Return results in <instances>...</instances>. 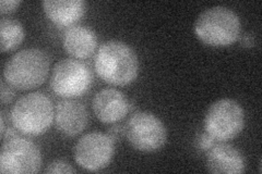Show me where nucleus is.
Here are the masks:
<instances>
[{
    "mask_svg": "<svg viewBox=\"0 0 262 174\" xmlns=\"http://www.w3.org/2000/svg\"><path fill=\"white\" fill-rule=\"evenodd\" d=\"M55 118V108L49 97L40 92L30 93L18 99L10 112L12 127L19 133L38 136L48 131Z\"/></svg>",
    "mask_w": 262,
    "mask_h": 174,
    "instance_id": "3",
    "label": "nucleus"
},
{
    "mask_svg": "<svg viewBox=\"0 0 262 174\" xmlns=\"http://www.w3.org/2000/svg\"><path fill=\"white\" fill-rule=\"evenodd\" d=\"M76 169L71 167V164L63 160H54L47 165L45 173H76Z\"/></svg>",
    "mask_w": 262,
    "mask_h": 174,
    "instance_id": "16",
    "label": "nucleus"
},
{
    "mask_svg": "<svg viewBox=\"0 0 262 174\" xmlns=\"http://www.w3.org/2000/svg\"><path fill=\"white\" fill-rule=\"evenodd\" d=\"M207 153V169L211 173L242 174L245 171L244 156L232 145L214 144Z\"/></svg>",
    "mask_w": 262,
    "mask_h": 174,
    "instance_id": "12",
    "label": "nucleus"
},
{
    "mask_svg": "<svg viewBox=\"0 0 262 174\" xmlns=\"http://www.w3.org/2000/svg\"><path fill=\"white\" fill-rule=\"evenodd\" d=\"M114 140L119 139L122 135L125 134V128H122L119 124H114L112 128H110L107 133Z\"/></svg>",
    "mask_w": 262,
    "mask_h": 174,
    "instance_id": "20",
    "label": "nucleus"
},
{
    "mask_svg": "<svg viewBox=\"0 0 262 174\" xmlns=\"http://www.w3.org/2000/svg\"><path fill=\"white\" fill-rule=\"evenodd\" d=\"M20 5V0H2V3H0V12H2V14L11 13L18 9Z\"/></svg>",
    "mask_w": 262,
    "mask_h": 174,
    "instance_id": "18",
    "label": "nucleus"
},
{
    "mask_svg": "<svg viewBox=\"0 0 262 174\" xmlns=\"http://www.w3.org/2000/svg\"><path fill=\"white\" fill-rule=\"evenodd\" d=\"M42 7L47 18L58 27L72 26L85 12V4L82 0H45Z\"/></svg>",
    "mask_w": 262,
    "mask_h": 174,
    "instance_id": "14",
    "label": "nucleus"
},
{
    "mask_svg": "<svg viewBox=\"0 0 262 174\" xmlns=\"http://www.w3.org/2000/svg\"><path fill=\"white\" fill-rule=\"evenodd\" d=\"M241 20L232 9L215 6L202 11L194 23V33L203 44L231 46L241 36Z\"/></svg>",
    "mask_w": 262,
    "mask_h": 174,
    "instance_id": "2",
    "label": "nucleus"
},
{
    "mask_svg": "<svg viewBox=\"0 0 262 174\" xmlns=\"http://www.w3.org/2000/svg\"><path fill=\"white\" fill-rule=\"evenodd\" d=\"M96 118L105 124H115L124 119L130 110L126 95L116 88H104L97 92L92 101Z\"/></svg>",
    "mask_w": 262,
    "mask_h": 174,
    "instance_id": "10",
    "label": "nucleus"
},
{
    "mask_svg": "<svg viewBox=\"0 0 262 174\" xmlns=\"http://www.w3.org/2000/svg\"><path fill=\"white\" fill-rule=\"evenodd\" d=\"M93 83L88 65L76 59L57 62L51 76V88L59 97L71 99L85 94Z\"/></svg>",
    "mask_w": 262,
    "mask_h": 174,
    "instance_id": "8",
    "label": "nucleus"
},
{
    "mask_svg": "<svg viewBox=\"0 0 262 174\" xmlns=\"http://www.w3.org/2000/svg\"><path fill=\"white\" fill-rule=\"evenodd\" d=\"M49 58L39 48H27L14 54L5 64L4 78L20 90L42 85L49 73Z\"/></svg>",
    "mask_w": 262,
    "mask_h": 174,
    "instance_id": "4",
    "label": "nucleus"
},
{
    "mask_svg": "<svg viewBox=\"0 0 262 174\" xmlns=\"http://www.w3.org/2000/svg\"><path fill=\"white\" fill-rule=\"evenodd\" d=\"M242 44H243V46H246V47H251V46H253L255 44V39H253V37L251 36V35H249V34H246V35H244L243 37H242Z\"/></svg>",
    "mask_w": 262,
    "mask_h": 174,
    "instance_id": "21",
    "label": "nucleus"
},
{
    "mask_svg": "<svg viewBox=\"0 0 262 174\" xmlns=\"http://www.w3.org/2000/svg\"><path fill=\"white\" fill-rule=\"evenodd\" d=\"M115 154V140L102 132L82 136L73 149L75 160L82 169L95 172L107 167Z\"/></svg>",
    "mask_w": 262,
    "mask_h": 174,
    "instance_id": "9",
    "label": "nucleus"
},
{
    "mask_svg": "<svg viewBox=\"0 0 262 174\" xmlns=\"http://www.w3.org/2000/svg\"><path fill=\"white\" fill-rule=\"evenodd\" d=\"M245 127V112L233 99L213 103L204 117V130L219 142H227L238 136Z\"/></svg>",
    "mask_w": 262,
    "mask_h": 174,
    "instance_id": "6",
    "label": "nucleus"
},
{
    "mask_svg": "<svg viewBox=\"0 0 262 174\" xmlns=\"http://www.w3.org/2000/svg\"><path fill=\"white\" fill-rule=\"evenodd\" d=\"M0 36H2L3 53L18 48L24 39V30L22 24L13 19L3 18L0 21Z\"/></svg>",
    "mask_w": 262,
    "mask_h": 174,
    "instance_id": "15",
    "label": "nucleus"
},
{
    "mask_svg": "<svg viewBox=\"0 0 262 174\" xmlns=\"http://www.w3.org/2000/svg\"><path fill=\"white\" fill-rule=\"evenodd\" d=\"M6 119H5V112H2V135L5 133L6 131Z\"/></svg>",
    "mask_w": 262,
    "mask_h": 174,
    "instance_id": "22",
    "label": "nucleus"
},
{
    "mask_svg": "<svg viewBox=\"0 0 262 174\" xmlns=\"http://www.w3.org/2000/svg\"><path fill=\"white\" fill-rule=\"evenodd\" d=\"M0 89H2V104L3 105H7L11 103V101L14 97V92L13 89L11 88V85L9 84H6V83L3 81L2 82V87H0Z\"/></svg>",
    "mask_w": 262,
    "mask_h": 174,
    "instance_id": "19",
    "label": "nucleus"
},
{
    "mask_svg": "<svg viewBox=\"0 0 262 174\" xmlns=\"http://www.w3.org/2000/svg\"><path fill=\"white\" fill-rule=\"evenodd\" d=\"M125 136L136 151L154 153L166 144L167 130L157 115L149 111H138L127 121Z\"/></svg>",
    "mask_w": 262,
    "mask_h": 174,
    "instance_id": "5",
    "label": "nucleus"
},
{
    "mask_svg": "<svg viewBox=\"0 0 262 174\" xmlns=\"http://www.w3.org/2000/svg\"><path fill=\"white\" fill-rule=\"evenodd\" d=\"M42 157L35 143L19 135L4 140L0 153V172L3 174L37 173Z\"/></svg>",
    "mask_w": 262,
    "mask_h": 174,
    "instance_id": "7",
    "label": "nucleus"
},
{
    "mask_svg": "<svg viewBox=\"0 0 262 174\" xmlns=\"http://www.w3.org/2000/svg\"><path fill=\"white\" fill-rule=\"evenodd\" d=\"M94 67L97 76L111 85L125 86L133 83L139 73V60L135 51L120 40H108L100 46Z\"/></svg>",
    "mask_w": 262,
    "mask_h": 174,
    "instance_id": "1",
    "label": "nucleus"
},
{
    "mask_svg": "<svg viewBox=\"0 0 262 174\" xmlns=\"http://www.w3.org/2000/svg\"><path fill=\"white\" fill-rule=\"evenodd\" d=\"M55 127L66 136H77L88 126L89 114L86 108L75 99H64L56 105Z\"/></svg>",
    "mask_w": 262,
    "mask_h": 174,
    "instance_id": "11",
    "label": "nucleus"
},
{
    "mask_svg": "<svg viewBox=\"0 0 262 174\" xmlns=\"http://www.w3.org/2000/svg\"><path fill=\"white\" fill-rule=\"evenodd\" d=\"M64 51L76 59H88L97 47V37L94 31L83 26L71 27L62 37Z\"/></svg>",
    "mask_w": 262,
    "mask_h": 174,
    "instance_id": "13",
    "label": "nucleus"
},
{
    "mask_svg": "<svg viewBox=\"0 0 262 174\" xmlns=\"http://www.w3.org/2000/svg\"><path fill=\"white\" fill-rule=\"evenodd\" d=\"M214 144H215V139L211 135H209L207 132H204V133L200 134L198 137H196V146H198V148L201 149L202 152H208Z\"/></svg>",
    "mask_w": 262,
    "mask_h": 174,
    "instance_id": "17",
    "label": "nucleus"
}]
</instances>
